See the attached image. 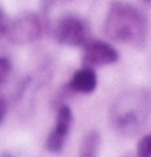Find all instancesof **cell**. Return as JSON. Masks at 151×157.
Wrapping results in <instances>:
<instances>
[{"instance_id":"1","label":"cell","mask_w":151,"mask_h":157,"mask_svg":"<svg viewBox=\"0 0 151 157\" xmlns=\"http://www.w3.org/2000/svg\"><path fill=\"white\" fill-rule=\"evenodd\" d=\"M149 112L151 96L146 91H127L115 99L111 107L112 126L122 135H133L145 125Z\"/></svg>"},{"instance_id":"2","label":"cell","mask_w":151,"mask_h":157,"mask_svg":"<svg viewBox=\"0 0 151 157\" xmlns=\"http://www.w3.org/2000/svg\"><path fill=\"white\" fill-rule=\"evenodd\" d=\"M104 31L107 37L124 44H141L146 34V21L135 7L114 2L107 11Z\"/></svg>"},{"instance_id":"3","label":"cell","mask_w":151,"mask_h":157,"mask_svg":"<svg viewBox=\"0 0 151 157\" xmlns=\"http://www.w3.org/2000/svg\"><path fill=\"white\" fill-rule=\"evenodd\" d=\"M42 34V21L36 13L25 11L10 20L5 37L16 45H26L38 40Z\"/></svg>"},{"instance_id":"4","label":"cell","mask_w":151,"mask_h":157,"mask_svg":"<svg viewBox=\"0 0 151 157\" xmlns=\"http://www.w3.org/2000/svg\"><path fill=\"white\" fill-rule=\"evenodd\" d=\"M54 36L63 45H85L88 42L89 29L85 20L75 15H65L55 23Z\"/></svg>"},{"instance_id":"5","label":"cell","mask_w":151,"mask_h":157,"mask_svg":"<svg viewBox=\"0 0 151 157\" xmlns=\"http://www.w3.org/2000/svg\"><path fill=\"white\" fill-rule=\"evenodd\" d=\"M73 123V112L68 105H60L57 110L55 125L49 133L47 141H46V149L52 154H57L63 149V144L67 141V136L70 133V128Z\"/></svg>"},{"instance_id":"6","label":"cell","mask_w":151,"mask_h":157,"mask_svg":"<svg viewBox=\"0 0 151 157\" xmlns=\"http://www.w3.org/2000/svg\"><path fill=\"white\" fill-rule=\"evenodd\" d=\"M119 54L111 44L102 42V40H91L85 44L83 50V62L86 67H102V65H111L117 62Z\"/></svg>"},{"instance_id":"7","label":"cell","mask_w":151,"mask_h":157,"mask_svg":"<svg viewBox=\"0 0 151 157\" xmlns=\"http://www.w3.org/2000/svg\"><path fill=\"white\" fill-rule=\"evenodd\" d=\"M97 86V78L94 70L89 67H83L78 71H75L73 78L70 81V88L75 92H83V94H89L96 89Z\"/></svg>"},{"instance_id":"8","label":"cell","mask_w":151,"mask_h":157,"mask_svg":"<svg viewBox=\"0 0 151 157\" xmlns=\"http://www.w3.org/2000/svg\"><path fill=\"white\" fill-rule=\"evenodd\" d=\"M99 133L91 131L85 136L81 141V149H80V157H97V149H99Z\"/></svg>"},{"instance_id":"9","label":"cell","mask_w":151,"mask_h":157,"mask_svg":"<svg viewBox=\"0 0 151 157\" xmlns=\"http://www.w3.org/2000/svg\"><path fill=\"white\" fill-rule=\"evenodd\" d=\"M138 157H151V135L140 139V143H138Z\"/></svg>"},{"instance_id":"10","label":"cell","mask_w":151,"mask_h":157,"mask_svg":"<svg viewBox=\"0 0 151 157\" xmlns=\"http://www.w3.org/2000/svg\"><path fill=\"white\" fill-rule=\"evenodd\" d=\"M11 73V63L8 59H5V57H0V84L5 83L7 78L10 76Z\"/></svg>"},{"instance_id":"11","label":"cell","mask_w":151,"mask_h":157,"mask_svg":"<svg viewBox=\"0 0 151 157\" xmlns=\"http://www.w3.org/2000/svg\"><path fill=\"white\" fill-rule=\"evenodd\" d=\"M8 23H10V18L7 16V13H5V10L2 8V5H0V37H5Z\"/></svg>"},{"instance_id":"12","label":"cell","mask_w":151,"mask_h":157,"mask_svg":"<svg viewBox=\"0 0 151 157\" xmlns=\"http://www.w3.org/2000/svg\"><path fill=\"white\" fill-rule=\"evenodd\" d=\"M5 117H7V102H5V99L0 97V125L3 123Z\"/></svg>"},{"instance_id":"13","label":"cell","mask_w":151,"mask_h":157,"mask_svg":"<svg viewBox=\"0 0 151 157\" xmlns=\"http://www.w3.org/2000/svg\"><path fill=\"white\" fill-rule=\"evenodd\" d=\"M145 2H146L148 5H151V0H145Z\"/></svg>"},{"instance_id":"14","label":"cell","mask_w":151,"mask_h":157,"mask_svg":"<svg viewBox=\"0 0 151 157\" xmlns=\"http://www.w3.org/2000/svg\"><path fill=\"white\" fill-rule=\"evenodd\" d=\"M2 157H11V155H8V154H3Z\"/></svg>"}]
</instances>
